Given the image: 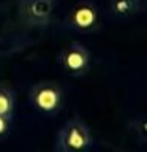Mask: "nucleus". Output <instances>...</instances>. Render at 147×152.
<instances>
[{
  "label": "nucleus",
  "instance_id": "nucleus-1",
  "mask_svg": "<svg viewBox=\"0 0 147 152\" xmlns=\"http://www.w3.org/2000/svg\"><path fill=\"white\" fill-rule=\"evenodd\" d=\"M92 146V135L87 124L79 117H73L60 128L57 135L55 147L63 152H79L87 151Z\"/></svg>",
  "mask_w": 147,
  "mask_h": 152
},
{
  "label": "nucleus",
  "instance_id": "nucleus-2",
  "mask_svg": "<svg viewBox=\"0 0 147 152\" xmlns=\"http://www.w3.org/2000/svg\"><path fill=\"white\" fill-rule=\"evenodd\" d=\"M28 103L44 116H54L63 104V92L60 86L51 81L35 84L28 92Z\"/></svg>",
  "mask_w": 147,
  "mask_h": 152
},
{
  "label": "nucleus",
  "instance_id": "nucleus-3",
  "mask_svg": "<svg viewBox=\"0 0 147 152\" xmlns=\"http://www.w3.org/2000/svg\"><path fill=\"white\" fill-rule=\"evenodd\" d=\"M66 24L76 32L87 33L98 27V11L93 2L81 0L70 10L66 16Z\"/></svg>",
  "mask_w": 147,
  "mask_h": 152
},
{
  "label": "nucleus",
  "instance_id": "nucleus-4",
  "mask_svg": "<svg viewBox=\"0 0 147 152\" xmlns=\"http://www.w3.org/2000/svg\"><path fill=\"white\" fill-rule=\"evenodd\" d=\"M60 65L71 76H82L89 70L90 52L81 43H71L60 54Z\"/></svg>",
  "mask_w": 147,
  "mask_h": 152
},
{
  "label": "nucleus",
  "instance_id": "nucleus-5",
  "mask_svg": "<svg viewBox=\"0 0 147 152\" xmlns=\"http://www.w3.org/2000/svg\"><path fill=\"white\" fill-rule=\"evenodd\" d=\"M52 10H54V0H22L19 13L21 19L27 26L43 27L49 21Z\"/></svg>",
  "mask_w": 147,
  "mask_h": 152
},
{
  "label": "nucleus",
  "instance_id": "nucleus-6",
  "mask_svg": "<svg viewBox=\"0 0 147 152\" xmlns=\"http://www.w3.org/2000/svg\"><path fill=\"white\" fill-rule=\"evenodd\" d=\"M14 111V95L7 86L0 84V116L11 117Z\"/></svg>",
  "mask_w": 147,
  "mask_h": 152
},
{
  "label": "nucleus",
  "instance_id": "nucleus-7",
  "mask_svg": "<svg viewBox=\"0 0 147 152\" xmlns=\"http://www.w3.org/2000/svg\"><path fill=\"white\" fill-rule=\"evenodd\" d=\"M112 10L116 14H119V16H128V14L133 13L135 5H133L131 0H114Z\"/></svg>",
  "mask_w": 147,
  "mask_h": 152
},
{
  "label": "nucleus",
  "instance_id": "nucleus-8",
  "mask_svg": "<svg viewBox=\"0 0 147 152\" xmlns=\"http://www.w3.org/2000/svg\"><path fill=\"white\" fill-rule=\"evenodd\" d=\"M136 130H138V136L141 138V141L147 142V117H142L138 121Z\"/></svg>",
  "mask_w": 147,
  "mask_h": 152
},
{
  "label": "nucleus",
  "instance_id": "nucleus-9",
  "mask_svg": "<svg viewBox=\"0 0 147 152\" xmlns=\"http://www.w3.org/2000/svg\"><path fill=\"white\" fill-rule=\"evenodd\" d=\"M9 121H11V117L0 116V141L5 140L9 133Z\"/></svg>",
  "mask_w": 147,
  "mask_h": 152
}]
</instances>
